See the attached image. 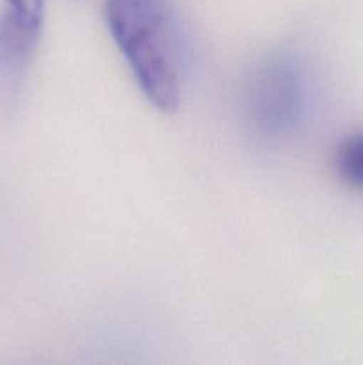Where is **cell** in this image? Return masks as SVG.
<instances>
[{
	"mask_svg": "<svg viewBox=\"0 0 363 365\" xmlns=\"http://www.w3.org/2000/svg\"><path fill=\"white\" fill-rule=\"evenodd\" d=\"M105 24L135 82L160 113L182 102V48L167 0H105Z\"/></svg>",
	"mask_w": 363,
	"mask_h": 365,
	"instance_id": "cell-1",
	"label": "cell"
},
{
	"mask_svg": "<svg viewBox=\"0 0 363 365\" xmlns=\"http://www.w3.org/2000/svg\"><path fill=\"white\" fill-rule=\"evenodd\" d=\"M306 93L301 70L288 57H270L249 75L244 88V113L262 138H281L301 123Z\"/></svg>",
	"mask_w": 363,
	"mask_h": 365,
	"instance_id": "cell-2",
	"label": "cell"
},
{
	"mask_svg": "<svg viewBox=\"0 0 363 365\" xmlns=\"http://www.w3.org/2000/svg\"><path fill=\"white\" fill-rule=\"evenodd\" d=\"M41 32L25 27L4 11L0 14V71L20 75L38 46Z\"/></svg>",
	"mask_w": 363,
	"mask_h": 365,
	"instance_id": "cell-3",
	"label": "cell"
},
{
	"mask_svg": "<svg viewBox=\"0 0 363 365\" xmlns=\"http://www.w3.org/2000/svg\"><path fill=\"white\" fill-rule=\"evenodd\" d=\"M337 171L351 187L363 191V130L347 135L337 150Z\"/></svg>",
	"mask_w": 363,
	"mask_h": 365,
	"instance_id": "cell-4",
	"label": "cell"
},
{
	"mask_svg": "<svg viewBox=\"0 0 363 365\" xmlns=\"http://www.w3.org/2000/svg\"><path fill=\"white\" fill-rule=\"evenodd\" d=\"M6 13L25 27L41 32L45 24V0H6Z\"/></svg>",
	"mask_w": 363,
	"mask_h": 365,
	"instance_id": "cell-5",
	"label": "cell"
}]
</instances>
